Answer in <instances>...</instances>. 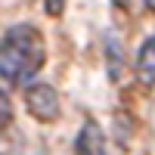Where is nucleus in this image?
<instances>
[{"instance_id":"1","label":"nucleus","mask_w":155,"mask_h":155,"mask_svg":"<svg viewBox=\"0 0 155 155\" xmlns=\"http://www.w3.org/2000/svg\"><path fill=\"white\" fill-rule=\"evenodd\" d=\"M47 62L44 34L34 25H12L0 41V81L9 87H28Z\"/></svg>"},{"instance_id":"2","label":"nucleus","mask_w":155,"mask_h":155,"mask_svg":"<svg viewBox=\"0 0 155 155\" xmlns=\"http://www.w3.org/2000/svg\"><path fill=\"white\" fill-rule=\"evenodd\" d=\"M25 109L34 121H56L59 112H62V102H59V93L50 84H28L25 87Z\"/></svg>"},{"instance_id":"3","label":"nucleus","mask_w":155,"mask_h":155,"mask_svg":"<svg viewBox=\"0 0 155 155\" xmlns=\"http://www.w3.org/2000/svg\"><path fill=\"white\" fill-rule=\"evenodd\" d=\"M74 152L78 155H106V134L93 118H87L81 124L78 140H74Z\"/></svg>"},{"instance_id":"4","label":"nucleus","mask_w":155,"mask_h":155,"mask_svg":"<svg viewBox=\"0 0 155 155\" xmlns=\"http://www.w3.org/2000/svg\"><path fill=\"white\" fill-rule=\"evenodd\" d=\"M137 78H140V84H146V87L155 84V34L146 37L143 47H140V53H137Z\"/></svg>"},{"instance_id":"5","label":"nucleus","mask_w":155,"mask_h":155,"mask_svg":"<svg viewBox=\"0 0 155 155\" xmlns=\"http://www.w3.org/2000/svg\"><path fill=\"white\" fill-rule=\"evenodd\" d=\"M0 155H22V134L6 127L0 134Z\"/></svg>"},{"instance_id":"6","label":"nucleus","mask_w":155,"mask_h":155,"mask_svg":"<svg viewBox=\"0 0 155 155\" xmlns=\"http://www.w3.org/2000/svg\"><path fill=\"white\" fill-rule=\"evenodd\" d=\"M109 74H112V81H118V74H121V53H118V44H115V41H109Z\"/></svg>"},{"instance_id":"7","label":"nucleus","mask_w":155,"mask_h":155,"mask_svg":"<svg viewBox=\"0 0 155 155\" xmlns=\"http://www.w3.org/2000/svg\"><path fill=\"white\" fill-rule=\"evenodd\" d=\"M6 127H12V102H9V96L3 90H0V134H3Z\"/></svg>"},{"instance_id":"8","label":"nucleus","mask_w":155,"mask_h":155,"mask_svg":"<svg viewBox=\"0 0 155 155\" xmlns=\"http://www.w3.org/2000/svg\"><path fill=\"white\" fill-rule=\"evenodd\" d=\"M65 3H68V0H44V9H47L50 19H59L62 12H65Z\"/></svg>"},{"instance_id":"9","label":"nucleus","mask_w":155,"mask_h":155,"mask_svg":"<svg viewBox=\"0 0 155 155\" xmlns=\"http://www.w3.org/2000/svg\"><path fill=\"white\" fill-rule=\"evenodd\" d=\"M112 3L118 6V9H127V6H130V0H112Z\"/></svg>"},{"instance_id":"10","label":"nucleus","mask_w":155,"mask_h":155,"mask_svg":"<svg viewBox=\"0 0 155 155\" xmlns=\"http://www.w3.org/2000/svg\"><path fill=\"white\" fill-rule=\"evenodd\" d=\"M143 3H146V9H152V12H155V0H143Z\"/></svg>"},{"instance_id":"11","label":"nucleus","mask_w":155,"mask_h":155,"mask_svg":"<svg viewBox=\"0 0 155 155\" xmlns=\"http://www.w3.org/2000/svg\"><path fill=\"white\" fill-rule=\"evenodd\" d=\"M37 155H47V152H37Z\"/></svg>"}]
</instances>
